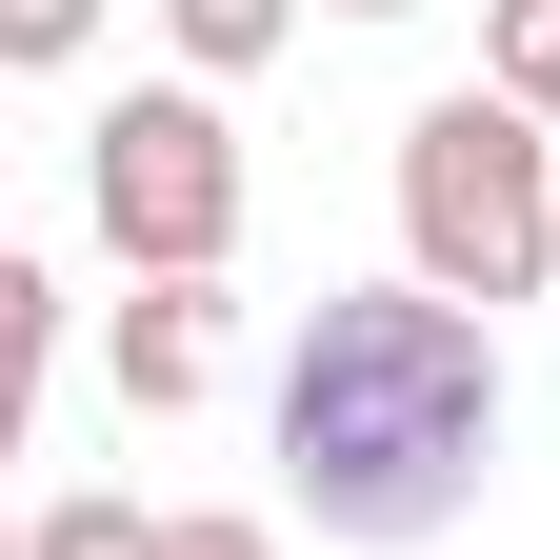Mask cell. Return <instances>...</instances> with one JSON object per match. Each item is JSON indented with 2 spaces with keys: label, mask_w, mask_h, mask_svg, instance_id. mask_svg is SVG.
I'll return each instance as SVG.
<instances>
[{
  "label": "cell",
  "mask_w": 560,
  "mask_h": 560,
  "mask_svg": "<svg viewBox=\"0 0 560 560\" xmlns=\"http://www.w3.org/2000/svg\"><path fill=\"white\" fill-rule=\"evenodd\" d=\"M280 480L320 540H441L501 480V340L441 280H320L301 361H280Z\"/></svg>",
  "instance_id": "1"
},
{
  "label": "cell",
  "mask_w": 560,
  "mask_h": 560,
  "mask_svg": "<svg viewBox=\"0 0 560 560\" xmlns=\"http://www.w3.org/2000/svg\"><path fill=\"white\" fill-rule=\"evenodd\" d=\"M400 280H441V301H540L560 280V140L501 81H441L400 120Z\"/></svg>",
  "instance_id": "2"
},
{
  "label": "cell",
  "mask_w": 560,
  "mask_h": 560,
  "mask_svg": "<svg viewBox=\"0 0 560 560\" xmlns=\"http://www.w3.org/2000/svg\"><path fill=\"white\" fill-rule=\"evenodd\" d=\"M81 221L120 280H221L241 260V120L200 81H120L81 120Z\"/></svg>",
  "instance_id": "3"
},
{
  "label": "cell",
  "mask_w": 560,
  "mask_h": 560,
  "mask_svg": "<svg viewBox=\"0 0 560 560\" xmlns=\"http://www.w3.org/2000/svg\"><path fill=\"white\" fill-rule=\"evenodd\" d=\"M101 381L140 420H200V400H221V280H140V301L101 320Z\"/></svg>",
  "instance_id": "4"
},
{
  "label": "cell",
  "mask_w": 560,
  "mask_h": 560,
  "mask_svg": "<svg viewBox=\"0 0 560 560\" xmlns=\"http://www.w3.org/2000/svg\"><path fill=\"white\" fill-rule=\"evenodd\" d=\"M161 40L200 60V81H260V60L301 40V0H161Z\"/></svg>",
  "instance_id": "5"
},
{
  "label": "cell",
  "mask_w": 560,
  "mask_h": 560,
  "mask_svg": "<svg viewBox=\"0 0 560 560\" xmlns=\"http://www.w3.org/2000/svg\"><path fill=\"white\" fill-rule=\"evenodd\" d=\"M21 560H161V521H140L120 480H60V501L21 521Z\"/></svg>",
  "instance_id": "6"
},
{
  "label": "cell",
  "mask_w": 560,
  "mask_h": 560,
  "mask_svg": "<svg viewBox=\"0 0 560 560\" xmlns=\"http://www.w3.org/2000/svg\"><path fill=\"white\" fill-rule=\"evenodd\" d=\"M101 21H120V0H0V60H21V81H60Z\"/></svg>",
  "instance_id": "7"
},
{
  "label": "cell",
  "mask_w": 560,
  "mask_h": 560,
  "mask_svg": "<svg viewBox=\"0 0 560 560\" xmlns=\"http://www.w3.org/2000/svg\"><path fill=\"white\" fill-rule=\"evenodd\" d=\"M501 101L560 120V0H501Z\"/></svg>",
  "instance_id": "8"
},
{
  "label": "cell",
  "mask_w": 560,
  "mask_h": 560,
  "mask_svg": "<svg viewBox=\"0 0 560 560\" xmlns=\"http://www.w3.org/2000/svg\"><path fill=\"white\" fill-rule=\"evenodd\" d=\"M161 560H280V521H241V501H180V521H161Z\"/></svg>",
  "instance_id": "9"
},
{
  "label": "cell",
  "mask_w": 560,
  "mask_h": 560,
  "mask_svg": "<svg viewBox=\"0 0 560 560\" xmlns=\"http://www.w3.org/2000/svg\"><path fill=\"white\" fill-rule=\"evenodd\" d=\"M340 21H400V0H340Z\"/></svg>",
  "instance_id": "10"
}]
</instances>
